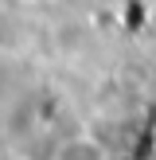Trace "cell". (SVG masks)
<instances>
[{
	"label": "cell",
	"mask_w": 156,
	"mask_h": 160,
	"mask_svg": "<svg viewBox=\"0 0 156 160\" xmlns=\"http://www.w3.org/2000/svg\"><path fill=\"white\" fill-rule=\"evenodd\" d=\"M23 4H47V0H23Z\"/></svg>",
	"instance_id": "7a4b0ae2"
},
{
	"label": "cell",
	"mask_w": 156,
	"mask_h": 160,
	"mask_svg": "<svg viewBox=\"0 0 156 160\" xmlns=\"http://www.w3.org/2000/svg\"><path fill=\"white\" fill-rule=\"evenodd\" d=\"M51 160H109V152H105V145H101L98 137H90V133H70L66 141L55 145Z\"/></svg>",
	"instance_id": "6da1fadb"
}]
</instances>
